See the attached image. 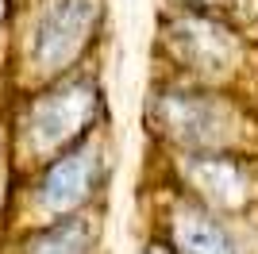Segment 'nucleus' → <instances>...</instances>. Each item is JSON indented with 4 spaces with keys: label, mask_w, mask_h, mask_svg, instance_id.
Wrapping results in <instances>:
<instances>
[{
    "label": "nucleus",
    "mask_w": 258,
    "mask_h": 254,
    "mask_svg": "<svg viewBox=\"0 0 258 254\" xmlns=\"http://www.w3.org/2000/svg\"><path fill=\"white\" fill-rule=\"evenodd\" d=\"M166 243L173 246V254H243L235 231L189 193H173L166 216Z\"/></svg>",
    "instance_id": "obj_7"
},
{
    "label": "nucleus",
    "mask_w": 258,
    "mask_h": 254,
    "mask_svg": "<svg viewBox=\"0 0 258 254\" xmlns=\"http://www.w3.org/2000/svg\"><path fill=\"white\" fill-rule=\"evenodd\" d=\"M100 239V223L93 212L62 216L50 223H35L31 231L20 239L16 254H93Z\"/></svg>",
    "instance_id": "obj_8"
},
{
    "label": "nucleus",
    "mask_w": 258,
    "mask_h": 254,
    "mask_svg": "<svg viewBox=\"0 0 258 254\" xmlns=\"http://www.w3.org/2000/svg\"><path fill=\"white\" fill-rule=\"evenodd\" d=\"M108 177L104 147L89 135L77 147L62 150L58 158L43 162L39 169H31L27 181V208L39 216L35 223H50L62 216H77L89 212V204L100 197Z\"/></svg>",
    "instance_id": "obj_5"
},
{
    "label": "nucleus",
    "mask_w": 258,
    "mask_h": 254,
    "mask_svg": "<svg viewBox=\"0 0 258 254\" xmlns=\"http://www.w3.org/2000/svg\"><path fill=\"white\" fill-rule=\"evenodd\" d=\"M104 116V93L85 74H66L39 89H27L12 116V150L16 162L39 169L58 158L62 150L77 147L97 131Z\"/></svg>",
    "instance_id": "obj_1"
},
{
    "label": "nucleus",
    "mask_w": 258,
    "mask_h": 254,
    "mask_svg": "<svg viewBox=\"0 0 258 254\" xmlns=\"http://www.w3.org/2000/svg\"><path fill=\"white\" fill-rule=\"evenodd\" d=\"M162 46L170 62L193 85H227L247 62V42L235 23L208 16V12L177 8L162 27Z\"/></svg>",
    "instance_id": "obj_4"
},
{
    "label": "nucleus",
    "mask_w": 258,
    "mask_h": 254,
    "mask_svg": "<svg viewBox=\"0 0 258 254\" xmlns=\"http://www.w3.org/2000/svg\"><path fill=\"white\" fill-rule=\"evenodd\" d=\"M181 193H189L205 208H243L254 197L250 166L243 154H181Z\"/></svg>",
    "instance_id": "obj_6"
},
{
    "label": "nucleus",
    "mask_w": 258,
    "mask_h": 254,
    "mask_svg": "<svg viewBox=\"0 0 258 254\" xmlns=\"http://www.w3.org/2000/svg\"><path fill=\"white\" fill-rule=\"evenodd\" d=\"M177 8H189V12H208V16H220V20L235 23V16H243L247 0H173Z\"/></svg>",
    "instance_id": "obj_9"
},
{
    "label": "nucleus",
    "mask_w": 258,
    "mask_h": 254,
    "mask_svg": "<svg viewBox=\"0 0 258 254\" xmlns=\"http://www.w3.org/2000/svg\"><path fill=\"white\" fill-rule=\"evenodd\" d=\"M104 23V0H35L20 39V70L31 89L77 74Z\"/></svg>",
    "instance_id": "obj_3"
},
{
    "label": "nucleus",
    "mask_w": 258,
    "mask_h": 254,
    "mask_svg": "<svg viewBox=\"0 0 258 254\" xmlns=\"http://www.w3.org/2000/svg\"><path fill=\"white\" fill-rule=\"evenodd\" d=\"M147 116L154 135L181 154H243L254 127L235 96L208 85H162Z\"/></svg>",
    "instance_id": "obj_2"
}]
</instances>
